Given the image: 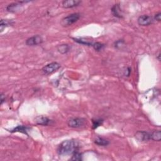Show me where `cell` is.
<instances>
[{"label":"cell","instance_id":"6da1fadb","mask_svg":"<svg viewBox=\"0 0 161 161\" xmlns=\"http://www.w3.org/2000/svg\"><path fill=\"white\" fill-rule=\"evenodd\" d=\"M79 149V144L74 140H65L58 146L57 152L59 155H73L75 152H78Z\"/></svg>","mask_w":161,"mask_h":161},{"label":"cell","instance_id":"7a4b0ae2","mask_svg":"<svg viewBox=\"0 0 161 161\" xmlns=\"http://www.w3.org/2000/svg\"><path fill=\"white\" fill-rule=\"evenodd\" d=\"M87 123L86 119L81 117L71 118L68 120V125L73 129H79L85 126Z\"/></svg>","mask_w":161,"mask_h":161},{"label":"cell","instance_id":"3957f363","mask_svg":"<svg viewBox=\"0 0 161 161\" xmlns=\"http://www.w3.org/2000/svg\"><path fill=\"white\" fill-rule=\"evenodd\" d=\"M80 14L78 13H72L71 15H69L68 16H65L60 21V25L62 26H69L73 24H75L76 22L79 20L80 18Z\"/></svg>","mask_w":161,"mask_h":161},{"label":"cell","instance_id":"277c9868","mask_svg":"<svg viewBox=\"0 0 161 161\" xmlns=\"http://www.w3.org/2000/svg\"><path fill=\"white\" fill-rule=\"evenodd\" d=\"M60 68V65L58 62H53L49 63L42 69V73L45 75H50L58 71Z\"/></svg>","mask_w":161,"mask_h":161},{"label":"cell","instance_id":"5b68a950","mask_svg":"<svg viewBox=\"0 0 161 161\" xmlns=\"http://www.w3.org/2000/svg\"><path fill=\"white\" fill-rule=\"evenodd\" d=\"M135 138L139 142H147L151 140V133L146 131H137L135 134Z\"/></svg>","mask_w":161,"mask_h":161},{"label":"cell","instance_id":"8992f818","mask_svg":"<svg viewBox=\"0 0 161 161\" xmlns=\"http://www.w3.org/2000/svg\"><path fill=\"white\" fill-rule=\"evenodd\" d=\"M43 42V38L40 35H34L28 38L26 40V45L28 46H35L40 45Z\"/></svg>","mask_w":161,"mask_h":161},{"label":"cell","instance_id":"52a82bcc","mask_svg":"<svg viewBox=\"0 0 161 161\" xmlns=\"http://www.w3.org/2000/svg\"><path fill=\"white\" fill-rule=\"evenodd\" d=\"M137 21L138 25L140 26H149L153 23L154 18L151 16L144 15L139 16Z\"/></svg>","mask_w":161,"mask_h":161},{"label":"cell","instance_id":"ba28073f","mask_svg":"<svg viewBox=\"0 0 161 161\" xmlns=\"http://www.w3.org/2000/svg\"><path fill=\"white\" fill-rule=\"evenodd\" d=\"M81 3V1L79 0H64L62 2V7L64 8H74Z\"/></svg>","mask_w":161,"mask_h":161},{"label":"cell","instance_id":"9c48e42d","mask_svg":"<svg viewBox=\"0 0 161 161\" xmlns=\"http://www.w3.org/2000/svg\"><path fill=\"white\" fill-rule=\"evenodd\" d=\"M35 122L36 124L38 125L48 126V125L51 124L52 120H50L49 118L46 117V116H38L35 118Z\"/></svg>","mask_w":161,"mask_h":161},{"label":"cell","instance_id":"30bf717a","mask_svg":"<svg viewBox=\"0 0 161 161\" xmlns=\"http://www.w3.org/2000/svg\"><path fill=\"white\" fill-rule=\"evenodd\" d=\"M29 2V1H18L16 3H11L7 7V10L11 13H15L16 12H17L24 3H26Z\"/></svg>","mask_w":161,"mask_h":161},{"label":"cell","instance_id":"8fae6325","mask_svg":"<svg viewBox=\"0 0 161 161\" xmlns=\"http://www.w3.org/2000/svg\"><path fill=\"white\" fill-rule=\"evenodd\" d=\"M30 129V128L26 126H24V125H18L16 127H15L14 129H13L12 130H11L10 132L12 133H15V132H20L22 133V134H26V135H28V132H29V130Z\"/></svg>","mask_w":161,"mask_h":161},{"label":"cell","instance_id":"7c38bea8","mask_svg":"<svg viewBox=\"0 0 161 161\" xmlns=\"http://www.w3.org/2000/svg\"><path fill=\"white\" fill-rule=\"evenodd\" d=\"M14 23V21L12 20H1V21H0V30H1V32L3 31L5 28L13 25Z\"/></svg>","mask_w":161,"mask_h":161},{"label":"cell","instance_id":"4fadbf2b","mask_svg":"<svg viewBox=\"0 0 161 161\" xmlns=\"http://www.w3.org/2000/svg\"><path fill=\"white\" fill-rule=\"evenodd\" d=\"M112 12L113 15L116 16V17L121 18L123 17L122 16V13H121V8L120 7V4H116L112 8Z\"/></svg>","mask_w":161,"mask_h":161},{"label":"cell","instance_id":"5bb4252c","mask_svg":"<svg viewBox=\"0 0 161 161\" xmlns=\"http://www.w3.org/2000/svg\"><path fill=\"white\" fill-rule=\"evenodd\" d=\"M70 46L68 45V44H60V45H59L57 47V49L59 53L61 54H67L69 51H70Z\"/></svg>","mask_w":161,"mask_h":161},{"label":"cell","instance_id":"9a60e30c","mask_svg":"<svg viewBox=\"0 0 161 161\" xmlns=\"http://www.w3.org/2000/svg\"><path fill=\"white\" fill-rule=\"evenodd\" d=\"M94 143L99 146H107L110 143L108 140L99 137H98L96 139L94 140Z\"/></svg>","mask_w":161,"mask_h":161},{"label":"cell","instance_id":"2e32d148","mask_svg":"<svg viewBox=\"0 0 161 161\" xmlns=\"http://www.w3.org/2000/svg\"><path fill=\"white\" fill-rule=\"evenodd\" d=\"M73 39L77 43H80V44H82V45H85V46H92L93 43L92 42H90L89 40H87L86 39H85V38H73Z\"/></svg>","mask_w":161,"mask_h":161},{"label":"cell","instance_id":"e0dca14e","mask_svg":"<svg viewBox=\"0 0 161 161\" xmlns=\"http://www.w3.org/2000/svg\"><path fill=\"white\" fill-rule=\"evenodd\" d=\"M151 140L160 142L161 140V132L160 130H155L151 133Z\"/></svg>","mask_w":161,"mask_h":161},{"label":"cell","instance_id":"ac0fdd59","mask_svg":"<svg viewBox=\"0 0 161 161\" xmlns=\"http://www.w3.org/2000/svg\"><path fill=\"white\" fill-rule=\"evenodd\" d=\"M92 47L96 51L99 52L102 51L103 48L104 47V44L100 42H96V43H93Z\"/></svg>","mask_w":161,"mask_h":161},{"label":"cell","instance_id":"d6986e66","mask_svg":"<svg viewBox=\"0 0 161 161\" xmlns=\"http://www.w3.org/2000/svg\"><path fill=\"white\" fill-rule=\"evenodd\" d=\"M93 122V129H96L99 126H101L103 123V119H94L92 120Z\"/></svg>","mask_w":161,"mask_h":161},{"label":"cell","instance_id":"ffe728a7","mask_svg":"<svg viewBox=\"0 0 161 161\" xmlns=\"http://www.w3.org/2000/svg\"><path fill=\"white\" fill-rule=\"evenodd\" d=\"M71 160H82V154L80 152H76L74 154H73Z\"/></svg>","mask_w":161,"mask_h":161},{"label":"cell","instance_id":"44dd1931","mask_svg":"<svg viewBox=\"0 0 161 161\" xmlns=\"http://www.w3.org/2000/svg\"><path fill=\"white\" fill-rule=\"evenodd\" d=\"M124 43V40H118V41L115 42V47L116 49H118L121 46H123Z\"/></svg>","mask_w":161,"mask_h":161},{"label":"cell","instance_id":"7402d4cb","mask_svg":"<svg viewBox=\"0 0 161 161\" xmlns=\"http://www.w3.org/2000/svg\"><path fill=\"white\" fill-rule=\"evenodd\" d=\"M155 20H156L157 21H160L161 20V13H158L157 14H155L154 16V18Z\"/></svg>","mask_w":161,"mask_h":161},{"label":"cell","instance_id":"603a6c76","mask_svg":"<svg viewBox=\"0 0 161 161\" xmlns=\"http://www.w3.org/2000/svg\"><path fill=\"white\" fill-rule=\"evenodd\" d=\"M1 103H0V104H3V103L5 101V96H4V94L3 93L1 94Z\"/></svg>","mask_w":161,"mask_h":161},{"label":"cell","instance_id":"cb8c5ba5","mask_svg":"<svg viewBox=\"0 0 161 161\" xmlns=\"http://www.w3.org/2000/svg\"><path fill=\"white\" fill-rule=\"evenodd\" d=\"M160 52H159V55H158V56H157L158 59H159V61L160 60Z\"/></svg>","mask_w":161,"mask_h":161}]
</instances>
